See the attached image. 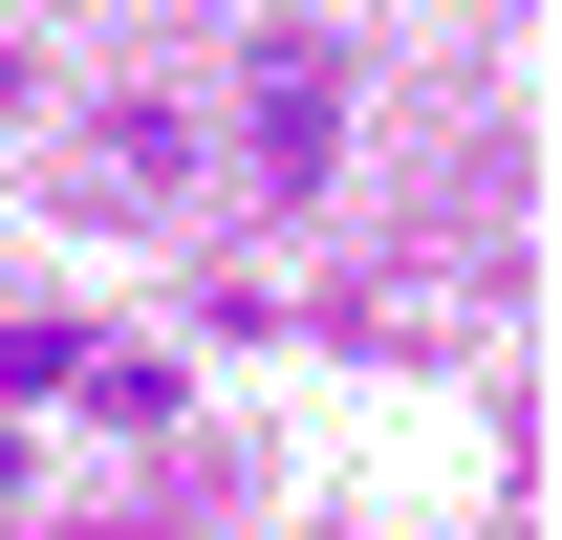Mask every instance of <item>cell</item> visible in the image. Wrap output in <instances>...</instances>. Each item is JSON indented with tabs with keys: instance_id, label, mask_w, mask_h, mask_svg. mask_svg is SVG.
Returning <instances> with one entry per match:
<instances>
[{
	"instance_id": "cell-1",
	"label": "cell",
	"mask_w": 562,
	"mask_h": 540,
	"mask_svg": "<svg viewBox=\"0 0 562 540\" xmlns=\"http://www.w3.org/2000/svg\"><path fill=\"white\" fill-rule=\"evenodd\" d=\"M325 151H347V66H325V44H260V109H238V173H260V195H325Z\"/></svg>"
},
{
	"instance_id": "cell-2",
	"label": "cell",
	"mask_w": 562,
	"mask_h": 540,
	"mask_svg": "<svg viewBox=\"0 0 562 540\" xmlns=\"http://www.w3.org/2000/svg\"><path fill=\"white\" fill-rule=\"evenodd\" d=\"M44 390H87V325H0V410H44Z\"/></svg>"
},
{
	"instance_id": "cell-3",
	"label": "cell",
	"mask_w": 562,
	"mask_h": 540,
	"mask_svg": "<svg viewBox=\"0 0 562 540\" xmlns=\"http://www.w3.org/2000/svg\"><path fill=\"white\" fill-rule=\"evenodd\" d=\"M0 131H22V66H0Z\"/></svg>"
}]
</instances>
